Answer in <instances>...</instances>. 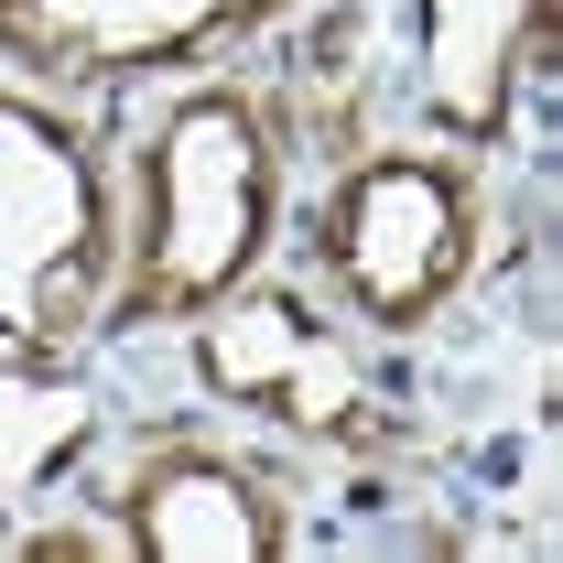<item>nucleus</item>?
<instances>
[{
  "label": "nucleus",
  "mask_w": 563,
  "mask_h": 563,
  "mask_svg": "<svg viewBox=\"0 0 563 563\" xmlns=\"http://www.w3.org/2000/svg\"><path fill=\"white\" fill-rule=\"evenodd\" d=\"M109 163H120V282H109V336L120 325H185L217 292L282 261L292 228V109L261 66H196L98 98Z\"/></svg>",
  "instance_id": "f257e3e1"
},
{
  "label": "nucleus",
  "mask_w": 563,
  "mask_h": 563,
  "mask_svg": "<svg viewBox=\"0 0 563 563\" xmlns=\"http://www.w3.org/2000/svg\"><path fill=\"white\" fill-rule=\"evenodd\" d=\"M120 163L87 98L0 76V368H76L109 336Z\"/></svg>",
  "instance_id": "f03ea898"
},
{
  "label": "nucleus",
  "mask_w": 563,
  "mask_h": 563,
  "mask_svg": "<svg viewBox=\"0 0 563 563\" xmlns=\"http://www.w3.org/2000/svg\"><path fill=\"white\" fill-rule=\"evenodd\" d=\"M477 261H488V163L422 131L357 141L303 217V282L379 347H412L422 325H444Z\"/></svg>",
  "instance_id": "7ed1b4c3"
},
{
  "label": "nucleus",
  "mask_w": 563,
  "mask_h": 563,
  "mask_svg": "<svg viewBox=\"0 0 563 563\" xmlns=\"http://www.w3.org/2000/svg\"><path fill=\"white\" fill-rule=\"evenodd\" d=\"M185 368L217 412L292 433V444H336L368 455L390 444V379H379V336L347 325L303 272H250L239 292H217L207 314L174 325Z\"/></svg>",
  "instance_id": "20e7f679"
},
{
  "label": "nucleus",
  "mask_w": 563,
  "mask_h": 563,
  "mask_svg": "<svg viewBox=\"0 0 563 563\" xmlns=\"http://www.w3.org/2000/svg\"><path fill=\"white\" fill-rule=\"evenodd\" d=\"M292 11L303 0H0V76H33L98 109L272 44Z\"/></svg>",
  "instance_id": "39448f33"
},
{
  "label": "nucleus",
  "mask_w": 563,
  "mask_h": 563,
  "mask_svg": "<svg viewBox=\"0 0 563 563\" xmlns=\"http://www.w3.org/2000/svg\"><path fill=\"white\" fill-rule=\"evenodd\" d=\"M368 33L401 131L488 163L520 131V87L553 55V0H368Z\"/></svg>",
  "instance_id": "423d86ee"
},
{
  "label": "nucleus",
  "mask_w": 563,
  "mask_h": 563,
  "mask_svg": "<svg viewBox=\"0 0 563 563\" xmlns=\"http://www.w3.org/2000/svg\"><path fill=\"white\" fill-rule=\"evenodd\" d=\"M98 498H109L131 563H282L303 542L292 477L228 433H152L120 455V477Z\"/></svg>",
  "instance_id": "0eeeda50"
},
{
  "label": "nucleus",
  "mask_w": 563,
  "mask_h": 563,
  "mask_svg": "<svg viewBox=\"0 0 563 563\" xmlns=\"http://www.w3.org/2000/svg\"><path fill=\"white\" fill-rule=\"evenodd\" d=\"M0 553H22V563H131V542H120L109 498H66L55 520H22Z\"/></svg>",
  "instance_id": "6e6552de"
}]
</instances>
